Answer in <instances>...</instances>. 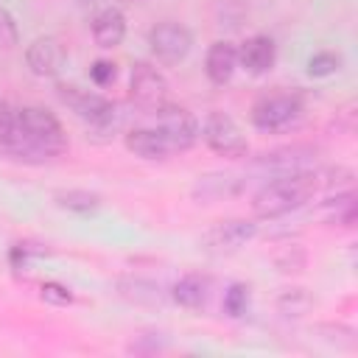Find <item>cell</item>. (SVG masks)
Listing matches in <instances>:
<instances>
[{
  "label": "cell",
  "instance_id": "obj_1",
  "mask_svg": "<svg viewBox=\"0 0 358 358\" xmlns=\"http://www.w3.org/2000/svg\"><path fill=\"white\" fill-rule=\"evenodd\" d=\"M3 151L20 162L42 165L67 151V134L53 112L42 106H22L14 109V131Z\"/></svg>",
  "mask_w": 358,
  "mask_h": 358
},
{
  "label": "cell",
  "instance_id": "obj_2",
  "mask_svg": "<svg viewBox=\"0 0 358 358\" xmlns=\"http://www.w3.org/2000/svg\"><path fill=\"white\" fill-rule=\"evenodd\" d=\"M319 187H322V179H319V171H313V168L266 179L252 196V215L260 221L282 218V215L299 210L302 204H308Z\"/></svg>",
  "mask_w": 358,
  "mask_h": 358
},
{
  "label": "cell",
  "instance_id": "obj_3",
  "mask_svg": "<svg viewBox=\"0 0 358 358\" xmlns=\"http://www.w3.org/2000/svg\"><path fill=\"white\" fill-rule=\"evenodd\" d=\"M56 95L64 106H70L76 112V117H81L95 131H115L120 123L117 103L106 101L103 95H95V92L81 90L76 84H56Z\"/></svg>",
  "mask_w": 358,
  "mask_h": 358
},
{
  "label": "cell",
  "instance_id": "obj_4",
  "mask_svg": "<svg viewBox=\"0 0 358 358\" xmlns=\"http://www.w3.org/2000/svg\"><path fill=\"white\" fill-rule=\"evenodd\" d=\"M302 115V95L299 92H268L260 95L252 106V123L260 131H282L296 123Z\"/></svg>",
  "mask_w": 358,
  "mask_h": 358
},
{
  "label": "cell",
  "instance_id": "obj_5",
  "mask_svg": "<svg viewBox=\"0 0 358 358\" xmlns=\"http://www.w3.org/2000/svg\"><path fill=\"white\" fill-rule=\"evenodd\" d=\"M154 129L165 137L171 154L173 151H187L196 145L199 140V120L193 117L190 109L179 106V103H162L154 109Z\"/></svg>",
  "mask_w": 358,
  "mask_h": 358
},
{
  "label": "cell",
  "instance_id": "obj_6",
  "mask_svg": "<svg viewBox=\"0 0 358 358\" xmlns=\"http://www.w3.org/2000/svg\"><path fill=\"white\" fill-rule=\"evenodd\" d=\"M201 137L204 143L218 154V157H229V159H241L249 154V143L241 131V126L224 115V112H210L201 123Z\"/></svg>",
  "mask_w": 358,
  "mask_h": 358
},
{
  "label": "cell",
  "instance_id": "obj_7",
  "mask_svg": "<svg viewBox=\"0 0 358 358\" xmlns=\"http://www.w3.org/2000/svg\"><path fill=\"white\" fill-rule=\"evenodd\" d=\"M313 154L316 151L308 145H288V148L266 151L255 162H249V173H257L260 179H274V176H285L296 171H310L316 162Z\"/></svg>",
  "mask_w": 358,
  "mask_h": 358
},
{
  "label": "cell",
  "instance_id": "obj_8",
  "mask_svg": "<svg viewBox=\"0 0 358 358\" xmlns=\"http://www.w3.org/2000/svg\"><path fill=\"white\" fill-rule=\"evenodd\" d=\"M148 48L159 64H179L193 48V34L179 22L165 20L148 31Z\"/></svg>",
  "mask_w": 358,
  "mask_h": 358
},
{
  "label": "cell",
  "instance_id": "obj_9",
  "mask_svg": "<svg viewBox=\"0 0 358 358\" xmlns=\"http://www.w3.org/2000/svg\"><path fill=\"white\" fill-rule=\"evenodd\" d=\"M129 90L134 103L145 106V109H157L165 103L168 98V78L162 76L159 67H154L151 62H137L131 67V78H129Z\"/></svg>",
  "mask_w": 358,
  "mask_h": 358
},
{
  "label": "cell",
  "instance_id": "obj_10",
  "mask_svg": "<svg viewBox=\"0 0 358 358\" xmlns=\"http://www.w3.org/2000/svg\"><path fill=\"white\" fill-rule=\"evenodd\" d=\"M257 235V224L246 221V218H227L218 221L215 227L207 229L204 235V249L213 255H232L241 246H246L252 238Z\"/></svg>",
  "mask_w": 358,
  "mask_h": 358
},
{
  "label": "cell",
  "instance_id": "obj_11",
  "mask_svg": "<svg viewBox=\"0 0 358 358\" xmlns=\"http://www.w3.org/2000/svg\"><path fill=\"white\" fill-rule=\"evenodd\" d=\"M25 64L39 78H53L64 64V50L53 36H36L25 50Z\"/></svg>",
  "mask_w": 358,
  "mask_h": 358
},
{
  "label": "cell",
  "instance_id": "obj_12",
  "mask_svg": "<svg viewBox=\"0 0 358 358\" xmlns=\"http://www.w3.org/2000/svg\"><path fill=\"white\" fill-rule=\"evenodd\" d=\"M274 62H277V45L266 34H255L238 48V64L252 76H266L274 67Z\"/></svg>",
  "mask_w": 358,
  "mask_h": 358
},
{
  "label": "cell",
  "instance_id": "obj_13",
  "mask_svg": "<svg viewBox=\"0 0 358 358\" xmlns=\"http://www.w3.org/2000/svg\"><path fill=\"white\" fill-rule=\"evenodd\" d=\"M241 190H243V179H238L235 173L215 171V173H204V176H199L190 193H193V199H196L199 204H213V201L238 196Z\"/></svg>",
  "mask_w": 358,
  "mask_h": 358
},
{
  "label": "cell",
  "instance_id": "obj_14",
  "mask_svg": "<svg viewBox=\"0 0 358 358\" xmlns=\"http://www.w3.org/2000/svg\"><path fill=\"white\" fill-rule=\"evenodd\" d=\"M123 145H126L134 157H140V159H151V162L165 159V157L171 154L165 137H162L154 126H137V129H129V131L123 134Z\"/></svg>",
  "mask_w": 358,
  "mask_h": 358
},
{
  "label": "cell",
  "instance_id": "obj_15",
  "mask_svg": "<svg viewBox=\"0 0 358 358\" xmlns=\"http://www.w3.org/2000/svg\"><path fill=\"white\" fill-rule=\"evenodd\" d=\"M115 288H117V294H120L126 302H131V305L159 308V305H165V302L171 299V294H165L159 282L145 280V277H120V280L115 282Z\"/></svg>",
  "mask_w": 358,
  "mask_h": 358
},
{
  "label": "cell",
  "instance_id": "obj_16",
  "mask_svg": "<svg viewBox=\"0 0 358 358\" xmlns=\"http://www.w3.org/2000/svg\"><path fill=\"white\" fill-rule=\"evenodd\" d=\"M238 70V48L227 39H218L210 45L204 56V73L213 84H227Z\"/></svg>",
  "mask_w": 358,
  "mask_h": 358
},
{
  "label": "cell",
  "instance_id": "obj_17",
  "mask_svg": "<svg viewBox=\"0 0 358 358\" xmlns=\"http://www.w3.org/2000/svg\"><path fill=\"white\" fill-rule=\"evenodd\" d=\"M210 294H213V280L204 274H185L171 288V299L187 310H201L210 302Z\"/></svg>",
  "mask_w": 358,
  "mask_h": 358
},
{
  "label": "cell",
  "instance_id": "obj_18",
  "mask_svg": "<svg viewBox=\"0 0 358 358\" xmlns=\"http://www.w3.org/2000/svg\"><path fill=\"white\" fill-rule=\"evenodd\" d=\"M92 39H95L98 48H117L126 39V17H123V11L115 8V6L101 8L92 17Z\"/></svg>",
  "mask_w": 358,
  "mask_h": 358
},
{
  "label": "cell",
  "instance_id": "obj_19",
  "mask_svg": "<svg viewBox=\"0 0 358 358\" xmlns=\"http://www.w3.org/2000/svg\"><path fill=\"white\" fill-rule=\"evenodd\" d=\"M322 215L327 224H338V227H352L355 224V193L352 187L350 190H336V196H330L324 204H322Z\"/></svg>",
  "mask_w": 358,
  "mask_h": 358
},
{
  "label": "cell",
  "instance_id": "obj_20",
  "mask_svg": "<svg viewBox=\"0 0 358 358\" xmlns=\"http://www.w3.org/2000/svg\"><path fill=\"white\" fill-rule=\"evenodd\" d=\"M53 201H56V207L70 210V213H81V215L95 213V210L101 207V196H98V193H92V190H84V187L59 190V193L53 196Z\"/></svg>",
  "mask_w": 358,
  "mask_h": 358
},
{
  "label": "cell",
  "instance_id": "obj_21",
  "mask_svg": "<svg viewBox=\"0 0 358 358\" xmlns=\"http://www.w3.org/2000/svg\"><path fill=\"white\" fill-rule=\"evenodd\" d=\"M277 310L282 313V316H291V319H299V316H305L310 308H313V296H310V291L308 288H299V285H294V288H282L280 294H277Z\"/></svg>",
  "mask_w": 358,
  "mask_h": 358
},
{
  "label": "cell",
  "instance_id": "obj_22",
  "mask_svg": "<svg viewBox=\"0 0 358 358\" xmlns=\"http://www.w3.org/2000/svg\"><path fill=\"white\" fill-rule=\"evenodd\" d=\"M308 263V252L299 243H285L277 255H274V266L280 274H299Z\"/></svg>",
  "mask_w": 358,
  "mask_h": 358
},
{
  "label": "cell",
  "instance_id": "obj_23",
  "mask_svg": "<svg viewBox=\"0 0 358 358\" xmlns=\"http://www.w3.org/2000/svg\"><path fill=\"white\" fill-rule=\"evenodd\" d=\"M249 302H252V288L246 282H232L224 294V313L232 319H241V316H246Z\"/></svg>",
  "mask_w": 358,
  "mask_h": 358
},
{
  "label": "cell",
  "instance_id": "obj_24",
  "mask_svg": "<svg viewBox=\"0 0 358 358\" xmlns=\"http://www.w3.org/2000/svg\"><path fill=\"white\" fill-rule=\"evenodd\" d=\"M165 347H168V338H165V333H159V330L140 333V336H134V338L126 344V350L134 352V355H151V352H159V350H165Z\"/></svg>",
  "mask_w": 358,
  "mask_h": 358
},
{
  "label": "cell",
  "instance_id": "obj_25",
  "mask_svg": "<svg viewBox=\"0 0 358 358\" xmlns=\"http://www.w3.org/2000/svg\"><path fill=\"white\" fill-rule=\"evenodd\" d=\"M338 67H341V56L333 50H319L308 59V76H313V78H327Z\"/></svg>",
  "mask_w": 358,
  "mask_h": 358
},
{
  "label": "cell",
  "instance_id": "obj_26",
  "mask_svg": "<svg viewBox=\"0 0 358 358\" xmlns=\"http://www.w3.org/2000/svg\"><path fill=\"white\" fill-rule=\"evenodd\" d=\"M20 42V31H17V22L11 17L8 8L0 6V50H14Z\"/></svg>",
  "mask_w": 358,
  "mask_h": 358
},
{
  "label": "cell",
  "instance_id": "obj_27",
  "mask_svg": "<svg viewBox=\"0 0 358 358\" xmlns=\"http://www.w3.org/2000/svg\"><path fill=\"white\" fill-rule=\"evenodd\" d=\"M39 296L45 302H50V305H59V308L73 302V291L67 285H62V282H42L39 285Z\"/></svg>",
  "mask_w": 358,
  "mask_h": 358
},
{
  "label": "cell",
  "instance_id": "obj_28",
  "mask_svg": "<svg viewBox=\"0 0 358 358\" xmlns=\"http://www.w3.org/2000/svg\"><path fill=\"white\" fill-rule=\"evenodd\" d=\"M115 76H117V70H115V64L106 62V59H98V62H92V67H90V78H92V84H98V87L112 84Z\"/></svg>",
  "mask_w": 358,
  "mask_h": 358
},
{
  "label": "cell",
  "instance_id": "obj_29",
  "mask_svg": "<svg viewBox=\"0 0 358 358\" xmlns=\"http://www.w3.org/2000/svg\"><path fill=\"white\" fill-rule=\"evenodd\" d=\"M11 131H14V109L0 98V148L8 143Z\"/></svg>",
  "mask_w": 358,
  "mask_h": 358
}]
</instances>
